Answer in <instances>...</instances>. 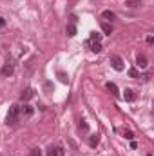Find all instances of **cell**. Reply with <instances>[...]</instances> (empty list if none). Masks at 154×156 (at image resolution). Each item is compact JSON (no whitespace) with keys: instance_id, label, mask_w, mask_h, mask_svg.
Segmentation results:
<instances>
[{"instance_id":"obj_16","label":"cell","mask_w":154,"mask_h":156,"mask_svg":"<svg viewBox=\"0 0 154 156\" xmlns=\"http://www.w3.org/2000/svg\"><path fill=\"white\" fill-rule=\"evenodd\" d=\"M24 115L26 116H31L33 115V107L31 105H24Z\"/></svg>"},{"instance_id":"obj_5","label":"cell","mask_w":154,"mask_h":156,"mask_svg":"<svg viewBox=\"0 0 154 156\" xmlns=\"http://www.w3.org/2000/svg\"><path fill=\"white\" fill-rule=\"evenodd\" d=\"M87 45L91 47V51H93V53H100V51H102L100 42H93V40H89V42H87Z\"/></svg>"},{"instance_id":"obj_18","label":"cell","mask_w":154,"mask_h":156,"mask_svg":"<svg viewBox=\"0 0 154 156\" xmlns=\"http://www.w3.org/2000/svg\"><path fill=\"white\" fill-rule=\"evenodd\" d=\"M129 76H131V78H138V71H136L134 67H132V69H129Z\"/></svg>"},{"instance_id":"obj_12","label":"cell","mask_w":154,"mask_h":156,"mask_svg":"<svg viewBox=\"0 0 154 156\" xmlns=\"http://www.w3.org/2000/svg\"><path fill=\"white\" fill-rule=\"evenodd\" d=\"M102 16H103L105 20H114V18H116V15L113 13V11H109V9H107V11H103V13H102Z\"/></svg>"},{"instance_id":"obj_10","label":"cell","mask_w":154,"mask_h":156,"mask_svg":"<svg viewBox=\"0 0 154 156\" xmlns=\"http://www.w3.org/2000/svg\"><path fill=\"white\" fill-rule=\"evenodd\" d=\"M107 89L114 94V96H118L120 94V91H118V87H116V83H113V82H107Z\"/></svg>"},{"instance_id":"obj_21","label":"cell","mask_w":154,"mask_h":156,"mask_svg":"<svg viewBox=\"0 0 154 156\" xmlns=\"http://www.w3.org/2000/svg\"><path fill=\"white\" fill-rule=\"evenodd\" d=\"M80 129H82V131H87L89 127H87V123H85V122H82V123H80Z\"/></svg>"},{"instance_id":"obj_14","label":"cell","mask_w":154,"mask_h":156,"mask_svg":"<svg viewBox=\"0 0 154 156\" xmlns=\"http://www.w3.org/2000/svg\"><path fill=\"white\" fill-rule=\"evenodd\" d=\"M67 35H69V37H75V35H76V26H75V24H69V26H67Z\"/></svg>"},{"instance_id":"obj_3","label":"cell","mask_w":154,"mask_h":156,"mask_svg":"<svg viewBox=\"0 0 154 156\" xmlns=\"http://www.w3.org/2000/svg\"><path fill=\"white\" fill-rule=\"evenodd\" d=\"M45 156H64V147H60V145H51V147L47 149Z\"/></svg>"},{"instance_id":"obj_4","label":"cell","mask_w":154,"mask_h":156,"mask_svg":"<svg viewBox=\"0 0 154 156\" xmlns=\"http://www.w3.org/2000/svg\"><path fill=\"white\" fill-rule=\"evenodd\" d=\"M15 73V67H13V64H5L4 67H2V75L4 76H11Z\"/></svg>"},{"instance_id":"obj_11","label":"cell","mask_w":154,"mask_h":156,"mask_svg":"<svg viewBox=\"0 0 154 156\" xmlns=\"http://www.w3.org/2000/svg\"><path fill=\"white\" fill-rule=\"evenodd\" d=\"M102 31H103L105 35H111V33H113V27H111V24H107V22H102Z\"/></svg>"},{"instance_id":"obj_6","label":"cell","mask_w":154,"mask_h":156,"mask_svg":"<svg viewBox=\"0 0 154 156\" xmlns=\"http://www.w3.org/2000/svg\"><path fill=\"white\" fill-rule=\"evenodd\" d=\"M123 96H125L127 102H134V100H136V94H134L132 89H125V91H123Z\"/></svg>"},{"instance_id":"obj_23","label":"cell","mask_w":154,"mask_h":156,"mask_svg":"<svg viewBox=\"0 0 154 156\" xmlns=\"http://www.w3.org/2000/svg\"><path fill=\"white\" fill-rule=\"evenodd\" d=\"M4 26H5V20H4V18L0 16V27H4Z\"/></svg>"},{"instance_id":"obj_13","label":"cell","mask_w":154,"mask_h":156,"mask_svg":"<svg viewBox=\"0 0 154 156\" xmlns=\"http://www.w3.org/2000/svg\"><path fill=\"white\" fill-rule=\"evenodd\" d=\"M56 75H58V78H60V82H62V83H69V76H67L64 71H58Z\"/></svg>"},{"instance_id":"obj_9","label":"cell","mask_w":154,"mask_h":156,"mask_svg":"<svg viewBox=\"0 0 154 156\" xmlns=\"http://www.w3.org/2000/svg\"><path fill=\"white\" fill-rule=\"evenodd\" d=\"M98 144H100V136H98V134H91V136H89V145H91V147H96Z\"/></svg>"},{"instance_id":"obj_19","label":"cell","mask_w":154,"mask_h":156,"mask_svg":"<svg viewBox=\"0 0 154 156\" xmlns=\"http://www.w3.org/2000/svg\"><path fill=\"white\" fill-rule=\"evenodd\" d=\"M123 136H125V140H132V138H134V134H132L131 131H125V133H123Z\"/></svg>"},{"instance_id":"obj_7","label":"cell","mask_w":154,"mask_h":156,"mask_svg":"<svg viewBox=\"0 0 154 156\" xmlns=\"http://www.w3.org/2000/svg\"><path fill=\"white\" fill-rule=\"evenodd\" d=\"M136 62H138V66H140L142 69L147 67V56H145V55H138V56H136Z\"/></svg>"},{"instance_id":"obj_8","label":"cell","mask_w":154,"mask_h":156,"mask_svg":"<svg viewBox=\"0 0 154 156\" xmlns=\"http://www.w3.org/2000/svg\"><path fill=\"white\" fill-rule=\"evenodd\" d=\"M31 96H33V89H31V87H27L26 91H22V96H20V98H22L24 102H27Z\"/></svg>"},{"instance_id":"obj_1","label":"cell","mask_w":154,"mask_h":156,"mask_svg":"<svg viewBox=\"0 0 154 156\" xmlns=\"http://www.w3.org/2000/svg\"><path fill=\"white\" fill-rule=\"evenodd\" d=\"M18 115H20V107H18L16 104H13V105L9 107V111H7L5 123H7V125H15V123L18 122Z\"/></svg>"},{"instance_id":"obj_15","label":"cell","mask_w":154,"mask_h":156,"mask_svg":"<svg viewBox=\"0 0 154 156\" xmlns=\"http://www.w3.org/2000/svg\"><path fill=\"white\" fill-rule=\"evenodd\" d=\"M44 91H45L47 94H51V93H53V83H51V82H45V83H44Z\"/></svg>"},{"instance_id":"obj_17","label":"cell","mask_w":154,"mask_h":156,"mask_svg":"<svg viewBox=\"0 0 154 156\" xmlns=\"http://www.w3.org/2000/svg\"><path fill=\"white\" fill-rule=\"evenodd\" d=\"M89 40H93V42H100V40H102V35H98V33H91V38Z\"/></svg>"},{"instance_id":"obj_20","label":"cell","mask_w":154,"mask_h":156,"mask_svg":"<svg viewBox=\"0 0 154 156\" xmlns=\"http://www.w3.org/2000/svg\"><path fill=\"white\" fill-rule=\"evenodd\" d=\"M31 156H42V151L40 149H33L31 151Z\"/></svg>"},{"instance_id":"obj_2","label":"cell","mask_w":154,"mask_h":156,"mask_svg":"<svg viewBox=\"0 0 154 156\" xmlns=\"http://www.w3.org/2000/svg\"><path fill=\"white\" fill-rule=\"evenodd\" d=\"M111 66H113L114 71H123V60L120 56H116V55L111 56Z\"/></svg>"},{"instance_id":"obj_22","label":"cell","mask_w":154,"mask_h":156,"mask_svg":"<svg viewBox=\"0 0 154 156\" xmlns=\"http://www.w3.org/2000/svg\"><path fill=\"white\" fill-rule=\"evenodd\" d=\"M127 5H129V7H136V5H140V4H138V2H129Z\"/></svg>"}]
</instances>
